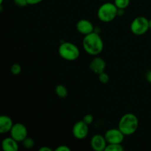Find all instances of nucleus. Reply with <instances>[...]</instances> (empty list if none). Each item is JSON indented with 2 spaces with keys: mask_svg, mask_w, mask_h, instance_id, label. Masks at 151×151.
<instances>
[{
  "mask_svg": "<svg viewBox=\"0 0 151 151\" xmlns=\"http://www.w3.org/2000/svg\"><path fill=\"white\" fill-rule=\"evenodd\" d=\"M2 3H3V0H0V4H2Z\"/></svg>",
  "mask_w": 151,
  "mask_h": 151,
  "instance_id": "nucleus-27",
  "label": "nucleus"
},
{
  "mask_svg": "<svg viewBox=\"0 0 151 151\" xmlns=\"http://www.w3.org/2000/svg\"><path fill=\"white\" fill-rule=\"evenodd\" d=\"M106 67V63L102 58L94 57L89 63V69L92 72L96 75H100L102 72H105Z\"/></svg>",
  "mask_w": 151,
  "mask_h": 151,
  "instance_id": "nucleus-9",
  "label": "nucleus"
},
{
  "mask_svg": "<svg viewBox=\"0 0 151 151\" xmlns=\"http://www.w3.org/2000/svg\"><path fill=\"white\" fill-rule=\"evenodd\" d=\"M55 94L60 98H65L68 95V90L65 86L59 84L55 87Z\"/></svg>",
  "mask_w": 151,
  "mask_h": 151,
  "instance_id": "nucleus-14",
  "label": "nucleus"
},
{
  "mask_svg": "<svg viewBox=\"0 0 151 151\" xmlns=\"http://www.w3.org/2000/svg\"><path fill=\"white\" fill-rule=\"evenodd\" d=\"M39 151H52V149L50 148L49 147H46V146H43V147H40Z\"/></svg>",
  "mask_w": 151,
  "mask_h": 151,
  "instance_id": "nucleus-24",
  "label": "nucleus"
},
{
  "mask_svg": "<svg viewBox=\"0 0 151 151\" xmlns=\"http://www.w3.org/2000/svg\"><path fill=\"white\" fill-rule=\"evenodd\" d=\"M146 79H147V81H148L149 83H151V70L149 71L147 73V75H146Z\"/></svg>",
  "mask_w": 151,
  "mask_h": 151,
  "instance_id": "nucleus-25",
  "label": "nucleus"
},
{
  "mask_svg": "<svg viewBox=\"0 0 151 151\" xmlns=\"http://www.w3.org/2000/svg\"><path fill=\"white\" fill-rule=\"evenodd\" d=\"M149 27H150V29H151V19L149 20Z\"/></svg>",
  "mask_w": 151,
  "mask_h": 151,
  "instance_id": "nucleus-26",
  "label": "nucleus"
},
{
  "mask_svg": "<svg viewBox=\"0 0 151 151\" xmlns=\"http://www.w3.org/2000/svg\"><path fill=\"white\" fill-rule=\"evenodd\" d=\"M10 72L13 75H19L22 72V67L18 63H13L10 67Z\"/></svg>",
  "mask_w": 151,
  "mask_h": 151,
  "instance_id": "nucleus-18",
  "label": "nucleus"
},
{
  "mask_svg": "<svg viewBox=\"0 0 151 151\" xmlns=\"http://www.w3.org/2000/svg\"><path fill=\"white\" fill-rule=\"evenodd\" d=\"M124 147L122 144H108L105 151H123Z\"/></svg>",
  "mask_w": 151,
  "mask_h": 151,
  "instance_id": "nucleus-16",
  "label": "nucleus"
},
{
  "mask_svg": "<svg viewBox=\"0 0 151 151\" xmlns=\"http://www.w3.org/2000/svg\"><path fill=\"white\" fill-rule=\"evenodd\" d=\"M10 137L16 139L18 142H22L27 137V129L24 124L18 122L15 123L10 131Z\"/></svg>",
  "mask_w": 151,
  "mask_h": 151,
  "instance_id": "nucleus-6",
  "label": "nucleus"
},
{
  "mask_svg": "<svg viewBox=\"0 0 151 151\" xmlns=\"http://www.w3.org/2000/svg\"><path fill=\"white\" fill-rule=\"evenodd\" d=\"M108 144H122L125 135L119 128H111L104 135Z\"/></svg>",
  "mask_w": 151,
  "mask_h": 151,
  "instance_id": "nucleus-8",
  "label": "nucleus"
},
{
  "mask_svg": "<svg viewBox=\"0 0 151 151\" xmlns=\"http://www.w3.org/2000/svg\"><path fill=\"white\" fill-rule=\"evenodd\" d=\"M14 4L18 7H25L28 5L27 0H13Z\"/></svg>",
  "mask_w": 151,
  "mask_h": 151,
  "instance_id": "nucleus-21",
  "label": "nucleus"
},
{
  "mask_svg": "<svg viewBox=\"0 0 151 151\" xmlns=\"http://www.w3.org/2000/svg\"><path fill=\"white\" fill-rule=\"evenodd\" d=\"M83 47L86 53L93 56H97L103 52L104 44L98 32L94 31L91 33L84 35Z\"/></svg>",
  "mask_w": 151,
  "mask_h": 151,
  "instance_id": "nucleus-1",
  "label": "nucleus"
},
{
  "mask_svg": "<svg viewBox=\"0 0 151 151\" xmlns=\"http://www.w3.org/2000/svg\"><path fill=\"white\" fill-rule=\"evenodd\" d=\"M83 120L84 122L87 124V125H91V124L93 122V121H94V116H93L91 114H86L85 116H84Z\"/></svg>",
  "mask_w": 151,
  "mask_h": 151,
  "instance_id": "nucleus-20",
  "label": "nucleus"
},
{
  "mask_svg": "<svg viewBox=\"0 0 151 151\" xmlns=\"http://www.w3.org/2000/svg\"><path fill=\"white\" fill-rule=\"evenodd\" d=\"M76 29L78 32L83 35L91 33L94 31V25L89 20L81 19L76 24Z\"/></svg>",
  "mask_w": 151,
  "mask_h": 151,
  "instance_id": "nucleus-11",
  "label": "nucleus"
},
{
  "mask_svg": "<svg viewBox=\"0 0 151 151\" xmlns=\"http://www.w3.org/2000/svg\"><path fill=\"white\" fill-rule=\"evenodd\" d=\"M18 142L11 137H6L2 140L1 147L4 151H17L19 150Z\"/></svg>",
  "mask_w": 151,
  "mask_h": 151,
  "instance_id": "nucleus-13",
  "label": "nucleus"
},
{
  "mask_svg": "<svg viewBox=\"0 0 151 151\" xmlns=\"http://www.w3.org/2000/svg\"><path fill=\"white\" fill-rule=\"evenodd\" d=\"M139 119L134 114L127 113L122 115L118 124V128L125 136H131L137 131Z\"/></svg>",
  "mask_w": 151,
  "mask_h": 151,
  "instance_id": "nucleus-2",
  "label": "nucleus"
},
{
  "mask_svg": "<svg viewBox=\"0 0 151 151\" xmlns=\"http://www.w3.org/2000/svg\"><path fill=\"white\" fill-rule=\"evenodd\" d=\"M58 54L64 60L73 61L79 58L80 50L73 43L66 41L60 44L59 46Z\"/></svg>",
  "mask_w": 151,
  "mask_h": 151,
  "instance_id": "nucleus-4",
  "label": "nucleus"
},
{
  "mask_svg": "<svg viewBox=\"0 0 151 151\" xmlns=\"http://www.w3.org/2000/svg\"><path fill=\"white\" fill-rule=\"evenodd\" d=\"M99 1H104V0H99Z\"/></svg>",
  "mask_w": 151,
  "mask_h": 151,
  "instance_id": "nucleus-28",
  "label": "nucleus"
},
{
  "mask_svg": "<svg viewBox=\"0 0 151 151\" xmlns=\"http://www.w3.org/2000/svg\"><path fill=\"white\" fill-rule=\"evenodd\" d=\"M118 16V8L114 3L106 2L100 6L97 10L99 20L104 23L111 22Z\"/></svg>",
  "mask_w": 151,
  "mask_h": 151,
  "instance_id": "nucleus-3",
  "label": "nucleus"
},
{
  "mask_svg": "<svg viewBox=\"0 0 151 151\" xmlns=\"http://www.w3.org/2000/svg\"><path fill=\"white\" fill-rule=\"evenodd\" d=\"M43 0H27V2L29 5H35V4H39Z\"/></svg>",
  "mask_w": 151,
  "mask_h": 151,
  "instance_id": "nucleus-23",
  "label": "nucleus"
},
{
  "mask_svg": "<svg viewBox=\"0 0 151 151\" xmlns=\"http://www.w3.org/2000/svg\"><path fill=\"white\" fill-rule=\"evenodd\" d=\"M22 145H23V146L25 148L31 149L35 145V141H34L32 138L27 137L25 139L22 141Z\"/></svg>",
  "mask_w": 151,
  "mask_h": 151,
  "instance_id": "nucleus-17",
  "label": "nucleus"
},
{
  "mask_svg": "<svg viewBox=\"0 0 151 151\" xmlns=\"http://www.w3.org/2000/svg\"><path fill=\"white\" fill-rule=\"evenodd\" d=\"M88 125H87L83 120H80L75 122L72 128V134L77 139H84L88 136Z\"/></svg>",
  "mask_w": 151,
  "mask_h": 151,
  "instance_id": "nucleus-7",
  "label": "nucleus"
},
{
  "mask_svg": "<svg viewBox=\"0 0 151 151\" xmlns=\"http://www.w3.org/2000/svg\"><path fill=\"white\" fill-rule=\"evenodd\" d=\"M131 31L136 35H142L150 29L149 20L145 16H138L131 24Z\"/></svg>",
  "mask_w": 151,
  "mask_h": 151,
  "instance_id": "nucleus-5",
  "label": "nucleus"
},
{
  "mask_svg": "<svg viewBox=\"0 0 151 151\" xmlns=\"http://www.w3.org/2000/svg\"><path fill=\"white\" fill-rule=\"evenodd\" d=\"M131 0H114V3L118 9L125 10L129 6Z\"/></svg>",
  "mask_w": 151,
  "mask_h": 151,
  "instance_id": "nucleus-15",
  "label": "nucleus"
},
{
  "mask_svg": "<svg viewBox=\"0 0 151 151\" xmlns=\"http://www.w3.org/2000/svg\"><path fill=\"white\" fill-rule=\"evenodd\" d=\"M14 123L11 118L7 115H1L0 116V133L2 134L10 133Z\"/></svg>",
  "mask_w": 151,
  "mask_h": 151,
  "instance_id": "nucleus-12",
  "label": "nucleus"
},
{
  "mask_svg": "<svg viewBox=\"0 0 151 151\" xmlns=\"http://www.w3.org/2000/svg\"><path fill=\"white\" fill-rule=\"evenodd\" d=\"M98 79H99V81H100V83H103V84H106V83H109V76L107 73H106L105 72H102V73H100V75H98Z\"/></svg>",
  "mask_w": 151,
  "mask_h": 151,
  "instance_id": "nucleus-19",
  "label": "nucleus"
},
{
  "mask_svg": "<svg viewBox=\"0 0 151 151\" xmlns=\"http://www.w3.org/2000/svg\"><path fill=\"white\" fill-rule=\"evenodd\" d=\"M71 148L68 147L67 145H60L56 147L55 151H70Z\"/></svg>",
  "mask_w": 151,
  "mask_h": 151,
  "instance_id": "nucleus-22",
  "label": "nucleus"
},
{
  "mask_svg": "<svg viewBox=\"0 0 151 151\" xmlns=\"http://www.w3.org/2000/svg\"><path fill=\"white\" fill-rule=\"evenodd\" d=\"M107 145L104 136L96 134L91 139V147L95 151H105Z\"/></svg>",
  "mask_w": 151,
  "mask_h": 151,
  "instance_id": "nucleus-10",
  "label": "nucleus"
}]
</instances>
